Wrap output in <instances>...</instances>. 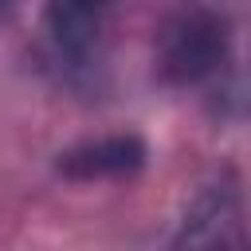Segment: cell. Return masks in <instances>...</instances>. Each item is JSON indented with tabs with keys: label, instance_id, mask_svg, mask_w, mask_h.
I'll list each match as a JSON object with an SVG mask.
<instances>
[{
	"label": "cell",
	"instance_id": "cell-3",
	"mask_svg": "<svg viewBox=\"0 0 251 251\" xmlns=\"http://www.w3.org/2000/svg\"><path fill=\"white\" fill-rule=\"evenodd\" d=\"M169 251H247L243 247V200L231 169L216 173L188 204Z\"/></svg>",
	"mask_w": 251,
	"mask_h": 251
},
{
	"label": "cell",
	"instance_id": "cell-1",
	"mask_svg": "<svg viewBox=\"0 0 251 251\" xmlns=\"http://www.w3.org/2000/svg\"><path fill=\"white\" fill-rule=\"evenodd\" d=\"M43 71L55 86L98 98L110 86V51H106V8L94 4H55L43 12L39 39Z\"/></svg>",
	"mask_w": 251,
	"mask_h": 251
},
{
	"label": "cell",
	"instance_id": "cell-4",
	"mask_svg": "<svg viewBox=\"0 0 251 251\" xmlns=\"http://www.w3.org/2000/svg\"><path fill=\"white\" fill-rule=\"evenodd\" d=\"M149 149L137 133H106L94 141H78L59 153L55 169L71 180H102V176H129L145 165Z\"/></svg>",
	"mask_w": 251,
	"mask_h": 251
},
{
	"label": "cell",
	"instance_id": "cell-2",
	"mask_svg": "<svg viewBox=\"0 0 251 251\" xmlns=\"http://www.w3.org/2000/svg\"><path fill=\"white\" fill-rule=\"evenodd\" d=\"M231 51V20L220 8H180L157 31V71L173 86L212 78Z\"/></svg>",
	"mask_w": 251,
	"mask_h": 251
}]
</instances>
